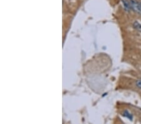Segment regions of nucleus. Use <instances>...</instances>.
<instances>
[{
	"label": "nucleus",
	"mask_w": 141,
	"mask_h": 124,
	"mask_svg": "<svg viewBox=\"0 0 141 124\" xmlns=\"http://www.w3.org/2000/svg\"><path fill=\"white\" fill-rule=\"evenodd\" d=\"M130 7L135 12L141 15V4L136 0H130Z\"/></svg>",
	"instance_id": "nucleus-1"
},
{
	"label": "nucleus",
	"mask_w": 141,
	"mask_h": 124,
	"mask_svg": "<svg viewBox=\"0 0 141 124\" xmlns=\"http://www.w3.org/2000/svg\"><path fill=\"white\" fill-rule=\"evenodd\" d=\"M122 3H123V5H124V8L125 9V10H126V11H129L131 10V7H130L129 2H128L127 1L123 0V1H122Z\"/></svg>",
	"instance_id": "nucleus-2"
},
{
	"label": "nucleus",
	"mask_w": 141,
	"mask_h": 124,
	"mask_svg": "<svg viewBox=\"0 0 141 124\" xmlns=\"http://www.w3.org/2000/svg\"><path fill=\"white\" fill-rule=\"evenodd\" d=\"M133 26H134V28H135V29L141 32V25L139 23V22H134V24H133Z\"/></svg>",
	"instance_id": "nucleus-3"
},
{
	"label": "nucleus",
	"mask_w": 141,
	"mask_h": 124,
	"mask_svg": "<svg viewBox=\"0 0 141 124\" xmlns=\"http://www.w3.org/2000/svg\"><path fill=\"white\" fill-rule=\"evenodd\" d=\"M124 115L125 116V117H126L128 118V119H129L130 120H132V115L130 114V113H129L127 111H125L124 112Z\"/></svg>",
	"instance_id": "nucleus-4"
},
{
	"label": "nucleus",
	"mask_w": 141,
	"mask_h": 124,
	"mask_svg": "<svg viewBox=\"0 0 141 124\" xmlns=\"http://www.w3.org/2000/svg\"><path fill=\"white\" fill-rule=\"evenodd\" d=\"M136 85L141 89V80H138L136 81Z\"/></svg>",
	"instance_id": "nucleus-5"
}]
</instances>
